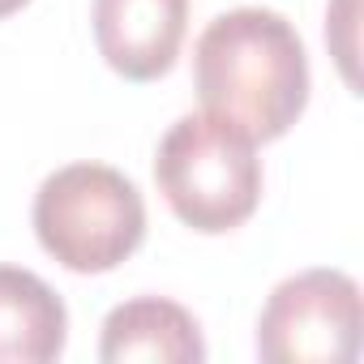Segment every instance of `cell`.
I'll use <instances>...</instances> for the list:
<instances>
[{"label": "cell", "mask_w": 364, "mask_h": 364, "mask_svg": "<svg viewBox=\"0 0 364 364\" xmlns=\"http://www.w3.org/2000/svg\"><path fill=\"white\" fill-rule=\"evenodd\" d=\"M193 90L202 112L236 124L245 137H283L309 103V56L296 26L253 5L219 14L198 35Z\"/></svg>", "instance_id": "1"}, {"label": "cell", "mask_w": 364, "mask_h": 364, "mask_svg": "<svg viewBox=\"0 0 364 364\" xmlns=\"http://www.w3.org/2000/svg\"><path fill=\"white\" fill-rule=\"evenodd\" d=\"M154 185L185 228L223 236L253 219L262 202L257 141L210 112L180 116L159 141Z\"/></svg>", "instance_id": "2"}, {"label": "cell", "mask_w": 364, "mask_h": 364, "mask_svg": "<svg viewBox=\"0 0 364 364\" xmlns=\"http://www.w3.org/2000/svg\"><path fill=\"white\" fill-rule=\"evenodd\" d=\"M48 257L73 274H107L146 240V202L137 185L107 163L56 167L31 210Z\"/></svg>", "instance_id": "3"}, {"label": "cell", "mask_w": 364, "mask_h": 364, "mask_svg": "<svg viewBox=\"0 0 364 364\" xmlns=\"http://www.w3.org/2000/svg\"><path fill=\"white\" fill-rule=\"evenodd\" d=\"M364 343V300L343 270H300L283 279L257 317L266 364H351Z\"/></svg>", "instance_id": "4"}, {"label": "cell", "mask_w": 364, "mask_h": 364, "mask_svg": "<svg viewBox=\"0 0 364 364\" xmlns=\"http://www.w3.org/2000/svg\"><path fill=\"white\" fill-rule=\"evenodd\" d=\"M95 48L124 82L171 73L189 31V0H95Z\"/></svg>", "instance_id": "5"}, {"label": "cell", "mask_w": 364, "mask_h": 364, "mask_svg": "<svg viewBox=\"0 0 364 364\" xmlns=\"http://www.w3.org/2000/svg\"><path fill=\"white\" fill-rule=\"evenodd\" d=\"M103 364H202L206 338L198 317L167 296H137L107 313L99 338Z\"/></svg>", "instance_id": "6"}, {"label": "cell", "mask_w": 364, "mask_h": 364, "mask_svg": "<svg viewBox=\"0 0 364 364\" xmlns=\"http://www.w3.org/2000/svg\"><path fill=\"white\" fill-rule=\"evenodd\" d=\"M65 300L22 266H0V364H48L65 355Z\"/></svg>", "instance_id": "7"}, {"label": "cell", "mask_w": 364, "mask_h": 364, "mask_svg": "<svg viewBox=\"0 0 364 364\" xmlns=\"http://www.w3.org/2000/svg\"><path fill=\"white\" fill-rule=\"evenodd\" d=\"M22 5H31V0H0V18H9V14H18Z\"/></svg>", "instance_id": "8"}]
</instances>
